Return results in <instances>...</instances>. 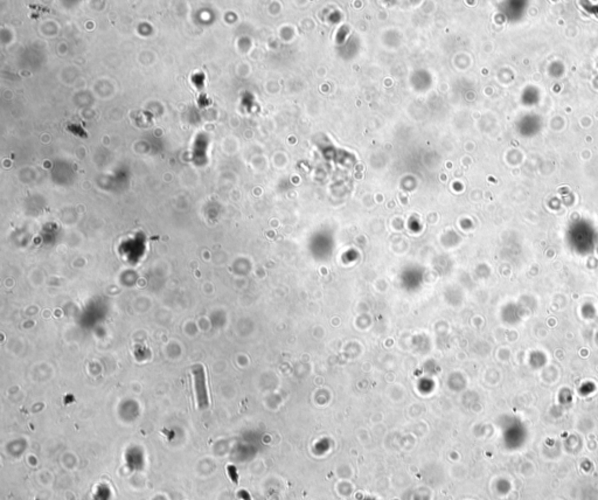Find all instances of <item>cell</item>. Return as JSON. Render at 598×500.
Here are the masks:
<instances>
[{
	"mask_svg": "<svg viewBox=\"0 0 598 500\" xmlns=\"http://www.w3.org/2000/svg\"><path fill=\"white\" fill-rule=\"evenodd\" d=\"M193 388H194L195 402L199 409H207L210 405V392L207 386V375L202 365H194L192 367Z\"/></svg>",
	"mask_w": 598,
	"mask_h": 500,
	"instance_id": "cell-1",
	"label": "cell"
}]
</instances>
